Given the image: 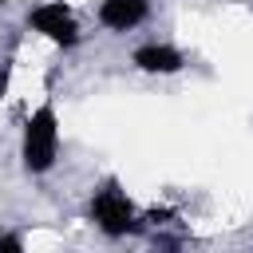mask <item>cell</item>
I'll list each match as a JSON object with an SVG mask.
<instances>
[{
  "instance_id": "obj_1",
  "label": "cell",
  "mask_w": 253,
  "mask_h": 253,
  "mask_svg": "<svg viewBox=\"0 0 253 253\" xmlns=\"http://www.w3.org/2000/svg\"><path fill=\"white\" fill-rule=\"evenodd\" d=\"M20 158H24V170L28 174H47L59 158V119H55V107L43 103L28 126H24V142H20Z\"/></svg>"
},
{
  "instance_id": "obj_2",
  "label": "cell",
  "mask_w": 253,
  "mask_h": 253,
  "mask_svg": "<svg viewBox=\"0 0 253 253\" xmlns=\"http://www.w3.org/2000/svg\"><path fill=\"white\" fill-rule=\"evenodd\" d=\"M87 217H91V221H95V229H99V233H107V237H126V233L138 225V221H134V206H130L126 190H123L115 178H107V182L91 194Z\"/></svg>"
},
{
  "instance_id": "obj_3",
  "label": "cell",
  "mask_w": 253,
  "mask_h": 253,
  "mask_svg": "<svg viewBox=\"0 0 253 253\" xmlns=\"http://www.w3.org/2000/svg\"><path fill=\"white\" fill-rule=\"evenodd\" d=\"M28 24H32L40 36H47L51 43H59V47H75V43H79V24H75L71 8H63L59 0L32 8V12H28Z\"/></svg>"
},
{
  "instance_id": "obj_4",
  "label": "cell",
  "mask_w": 253,
  "mask_h": 253,
  "mask_svg": "<svg viewBox=\"0 0 253 253\" xmlns=\"http://www.w3.org/2000/svg\"><path fill=\"white\" fill-rule=\"evenodd\" d=\"M146 20V0H103L99 4V24L111 32H130Z\"/></svg>"
},
{
  "instance_id": "obj_5",
  "label": "cell",
  "mask_w": 253,
  "mask_h": 253,
  "mask_svg": "<svg viewBox=\"0 0 253 253\" xmlns=\"http://www.w3.org/2000/svg\"><path fill=\"white\" fill-rule=\"evenodd\" d=\"M182 63H186L182 51L170 43H146L134 51V67L146 75H174V71H182Z\"/></svg>"
},
{
  "instance_id": "obj_6",
  "label": "cell",
  "mask_w": 253,
  "mask_h": 253,
  "mask_svg": "<svg viewBox=\"0 0 253 253\" xmlns=\"http://www.w3.org/2000/svg\"><path fill=\"white\" fill-rule=\"evenodd\" d=\"M0 249H16V253H20V249H24V241H20V237H12V233H0Z\"/></svg>"
},
{
  "instance_id": "obj_7",
  "label": "cell",
  "mask_w": 253,
  "mask_h": 253,
  "mask_svg": "<svg viewBox=\"0 0 253 253\" xmlns=\"http://www.w3.org/2000/svg\"><path fill=\"white\" fill-rule=\"evenodd\" d=\"M4 87H8V63H0V95H4Z\"/></svg>"
}]
</instances>
